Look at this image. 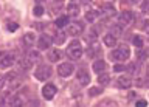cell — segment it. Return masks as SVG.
Masks as SVG:
<instances>
[{
	"mask_svg": "<svg viewBox=\"0 0 149 107\" xmlns=\"http://www.w3.org/2000/svg\"><path fill=\"white\" fill-rule=\"evenodd\" d=\"M68 25V16H61L56 19V26L58 28H64Z\"/></svg>",
	"mask_w": 149,
	"mask_h": 107,
	"instance_id": "7402d4cb",
	"label": "cell"
},
{
	"mask_svg": "<svg viewBox=\"0 0 149 107\" xmlns=\"http://www.w3.org/2000/svg\"><path fill=\"white\" fill-rule=\"evenodd\" d=\"M134 44L137 45L138 48H141V47H143V39H141L140 36H135V37H134Z\"/></svg>",
	"mask_w": 149,
	"mask_h": 107,
	"instance_id": "4316f807",
	"label": "cell"
},
{
	"mask_svg": "<svg viewBox=\"0 0 149 107\" xmlns=\"http://www.w3.org/2000/svg\"><path fill=\"white\" fill-rule=\"evenodd\" d=\"M51 67L50 65H39L37 67V70H36V73H34V76H36V79H39V81H47L50 76H51Z\"/></svg>",
	"mask_w": 149,
	"mask_h": 107,
	"instance_id": "277c9868",
	"label": "cell"
},
{
	"mask_svg": "<svg viewBox=\"0 0 149 107\" xmlns=\"http://www.w3.org/2000/svg\"><path fill=\"white\" fill-rule=\"evenodd\" d=\"M102 42H104L106 47H115L116 45V37L113 34H104L102 37Z\"/></svg>",
	"mask_w": 149,
	"mask_h": 107,
	"instance_id": "5bb4252c",
	"label": "cell"
},
{
	"mask_svg": "<svg viewBox=\"0 0 149 107\" xmlns=\"http://www.w3.org/2000/svg\"><path fill=\"white\" fill-rule=\"evenodd\" d=\"M56 92H58V88H56L54 84H45L44 88H42V96H44L45 99H53Z\"/></svg>",
	"mask_w": 149,
	"mask_h": 107,
	"instance_id": "8992f818",
	"label": "cell"
},
{
	"mask_svg": "<svg viewBox=\"0 0 149 107\" xmlns=\"http://www.w3.org/2000/svg\"><path fill=\"white\" fill-rule=\"evenodd\" d=\"M33 14H34V16H42V14H44V8L40 6V5H36L34 6V9H33Z\"/></svg>",
	"mask_w": 149,
	"mask_h": 107,
	"instance_id": "d4e9b609",
	"label": "cell"
},
{
	"mask_svg": "<svg viewBox=\"0 0 149 107\" xmlns=\"http://www.w3.org/2000/svg\"><path fill=\"white\" fill-rule=\"evenodd\" d=\"M82 30H84L82 23L74 22V23H72V25H68V26H67V34H72V36H79V34H82Z\"/></svg>",
	"mask_w": 149,
	"mask_h": 107,
	"instance_id": "9c48e42d",
	"label": "cell"
},
{
	"mask_svg": "<svg viewBox=\"0 0 149 107\" xmlns=\"http://www.w3.org/2000/svg\"><path fill=\"white\" fill-rule=\"evenodd\" d=\"M141 9L143 11H149V0H144L141 3Z\"/></svg>",
	"mask_w": 149,
	"mask_h": 107,
	"instance_id": "f546056e",
	"label": "cell"
},
{
	"mask_svg": "<svg viewBox=\"0 0 149 107\" xmlns=\"http://www.w3.org/2000/svg\"><path fill=\"white\" fill-rule=\"evenodd\" d=\"M113 70H115V72H121V70H124V67H123V65H115Z\"/></svg>",
	"mask_w": 149,
	"mask_h": 107,
	"instance_id": "e575fe53",
	"label": "cell"
},
{
	"mask_svg": "<svg viewBox=\"0 0 149 107\" xmlns=\"http://www.w3.org/2000/svg\"><path fill=\"white\" fill-rule=\"evenodd\" d=\"M98 16H100V13H98L96 9H88L87 14H86V20L87 22H95L98 19Z\"/></svg>",
	"mask_w": 149,
	"mask_h": 107,
	"instance_id": "d6986e66",
	"label": "cell"
},
{
	"mask_svg": "<svg viewBox=\"0 0 149 107\" xmlns=\"http://www.w3.org/2000/svg\"><path fill=\"white\" fill-rule=\"evenodd\" d=\"M132 2H138V0H132Z\"/></svg>",
	"mask_w": 149,
	"mask_h": 107,
	"instance_id": "74e56055",
	"label": "cell"
},
{
	"mask_svg": "<svg viewBox=\"0 0 149 107\" xmlns=\"http://www.w3.org/2000/svg\"><path fill=\"white\" fill-rule=\"evenodd\" d=\"M79 14V6L76 3H70L67 6V16H72V17H76Z\"/></svg>",
	"mask_w": 149,
	"mask_h": 107,
	"instance_id": "2e32d148",
	"label": "cell"
},
{
	"mask_svg": "<svg viewBox=\"0 0 149 107\" xmlns=\"http://www.w3.org/2000/svg\"><path fill=\"white\" fill-rule=\"evenodd\" d=\"M106 67H107L106 62L100 59V60H96V62L93 64V72H96V73H102V72L106 70Z\"/></svg>",
	"mask_w": 149,
	"mask_h": 107,
	"instance_id": "ac0fdd59",
	"label": "cell"
},
{
	"mask_svg": "<svg viewBox=\"0 0 149 107\" xmlns=\"http://www.w3.org/2000/svg\"><path fill=\"white\" fill-rule=\"evenodd\" d=\"M9 104H11V106H22L23 102L19 99V96H13V99L9 101Z\"/></svg>",
	"mask_w": 149,
	"mask_h": 107,
	"instance_id": "484cf974",
	"label": "cell"
},
{
	"mask_svg": "<svg viewBox=\"0 0 149 107\" xmlns=\"http://www.w3.org/2000/svg\"><path fill=\"white\" fill-rule=\"evenodd\" d=\"M61 58H62V51H61V50L53 48V50L48 51V59L51 60V62H58Z\"/></svg>",
	"mask_w": 149,
	"mask_h": 107,
	"instance_id": "4fadbf2b",
	"label": "cell"
},
{
	"mask_svg": "<svg viewBox=\"0 0 149 107\" xmlns=\"http://www.w3.org/2000/svg\"><path fill=\"white\" fill-rule=\"evenodd\" d=\"M67 56H68L70 59H73V60L81 59V56H82V47H81V42H79V40H73L72 44L67 47Z\"/></svg>",
	"mask_w": 149,
	"mask_h": 107,
	"instance_id": "6da1fadb",
	"label": "cell"
},
{
	"mask_svg": "<svg viewBox=\"0 0 149 107\" xmlns=\"http://www.w3.org/2000/svg\"><path fill=\"white\" fill-rule=\"evenodd\" d=\"M144 31H146V34H149V20H146V22H144Z\"/></svg>",
	"mask_w": 149,
	"mask_h": 107,
	"instance_id": "836d02e7",
	"label": "cell"
},
{
	"mask_svg": "<svg viewBox=\"0 0 149 107\" xmlns=\"http://www.w3.org/2000/svg\"><path fill=\"white\" fill-rule=\"evenodd\" d=\"M132 20H134V14L130 11H123L118 16V22L121 25H129V23H132Z\"/></svg>",
	"mask_w": 149,
	"mask_h": 107,
	"instance_id": "8fae6325",
	"label": "cell"
},
{
	"mask_svg": "<svg viewBox=\"0 0 149 107\" xmlns=\"http://www.w3.org/2000/svg\"><path fill=\"white\" fill-rule=\"evenodd\" d=\"M58 72L62 78H68V76H72V73L74 72V67H73V64H70V62H64V64L59 65Z\"/></svg>",
	"mask_w": 149,
	"mask_h": 107,
	"instance_id": "5b68a950",
	"label": "cell"
},
{
	"mask_svg": "<svg viewBox=\"0 0 149 107\" xmlns=\"http://www.w3.org/2000/svg\"><path fill=\"white\" fill-rule=\"evenodd\" d=\"M6 87V76H3V74H0V90L2 88Z\"/></svg>",
	"mask_w": 149,
	"mask_h": 107,
	"instance_id": "83f0119b",
	"label": "cell"
},
{
	"mask_svg": "<svg viewBox=\"0 0 149 107\" xmlns=\"http://www.w3.org/2000/svg\"><path fill=\"white\" fill-rule=\"evenodd\" d=\"M112 34H113L115 37H118V36L123 34V25L120 23V25H113V26H112Z\"/></svg>",
	"mask_w": 149,
	"mask_h": 107,
	"instance_id": "cb8c5ba5",
	"label": "cell"
},
{
	"mask_svg": "<svg viewBox=\"0 0 149 107\" xmlns=\"http://www.w3.org/2000/svg\"><path fill=\"white\" fill-rule=\"evenodd\" d=\"M37 47H39V50H48L51 47V37L47 36V34H42L39 36V39H37Z\"/></svg>",
	"mask_w": 149,
	"mask_h": 107,
	"instance_id": "ba28073f",
	"label": "cell"
},
{
	"mask_svg": "<svg viewBox=\"0 0 149 107\" xmlns=\"http://www.w3.org/2000/svg\"><path fill=\"white\" fill-rule=\"evenodd\" d=\"M144 107V106H148V101H144V99H138L137 101V107Z\"/></svg>",
	"mask_w": 149,
	"mask_h": 107,
	"instance_id": "1f68e13d",
	"label": "cell"
},
{
	"mask_svg": "<svg viewBox=\"0 0 149 107\" xmlns=\"http://www.w3.org/2000/svg\"><path fill=\"white\" fill-rule=\"evenodd\" d=\"M116 82H118V85H120L121 88H129L130 84H132V82H130V78H129V76H120Z\"/></svg>",
	"mask_w": 149,
	"mask_h": 107,
	"instance_id": "e0dca14e",
	"label": "cell"
},
{
	"mask_svg": "<svg viewBox=\"0 0 149 107\" xmlns=\"http://www.w3.org/2000/svg\"><path fill=\"white\" fill-rule=\"evenodd\" d=\"M129 56H130V50H129V47H126V45L118 47L116 50H113L110 53V58L115 59V60H126V59H129Z\"/></svg>",
	"mask_w": 149,
	"mask_h": 107,
	"instance_id": "7a4b0ae2",
	"label": "cell"
},
{
	"mask_svg": "<svg viewBox=\"0 0 149 107\" xmlns=\"http://www.w3.org/2000/svg\"><path fill=\"white\" fill-rule=\"evenodd\" d=\"M137 56H138V58H140V59L143 60L144 58H146V53H144V51H141V50H140V51H137Z\"/></svg>",
	"mask_w": 149,
	"mask_h": 107,
	"instance_id": "d6a6232c",
	"label": "cell"
},
{
	"mask_svg": "<svg viewBox=\"0 0 149 107\" xmlns=\"http://www.w3.org/2000/svg\"><path fill=\"white\" fill-rule=\"evenodd\" d=\"M98 93H101V87L100 88H90L88 90V95H98Z\"/></svg>",
	"mask_w": 149,
	"mask_h": 107,
	"instance_id": "4dcf8cb0",
	"label": "cell"
},
{
	"mask_svg": "<svg viewBox=\"0 0 149 107\" xmlns=\"http://www.w3.org/2000/svg\"><path fill=\"white\" fill-rule=\"evenodd\" d=\"M56 2H62V0H56Z\"/></svg>",
	"mask_w": 149,
	"mask_h": 107,
	"instance_id": "8d00e7d4",
	"label": "cell"
},
{
	"mask_svg": "<svg viewBox=\"0 0 149 107\" xmlns=\"http://www.w3.org/2000/svg\"><path fill=\"white\" fill-rule=\"evenodd\" d=\"M6 85L11 88V90H14V88H17L19 85H20V78H19L17 73H9L6 76Z\"/></svg>",
	"mask_w": 149,
	"mask_h": 107,
	"instance_id": "52a82bcc",
	"label": "cell"
},
{
	"mask_svg": "<svg viewBox=\"0 0 149 107\" xmlns=\"http://www.w3.org/2000/svg\"><path fill=\"white\" fill-rule=\"evenodd\" d=\"M76 79L81 85H88V84H90V74H88V72H86V70H79L76 73Z\"/></svg>",
	"mask_w": 149,
	"mask_h": 107,
	"instance_id": "30bf717a",
	"label": "cell"
},
{
	"mask_svg": "<svg viewBox=\"0 0 149 107\" xmlns=\"http://www.w3.org/2000/svg\"><path fill=\"white\" fill-rule=\"evenodd\" d=\"M26 58L30 59L31 62H39V60H40V54H39V51H36V50H31V51H28Z\"/></svg>",
	"mask_w": 149,
	"mask_h": 107,
	"instance_id": "44dd1931",
	"label": "cell"
},
{
	"mask_svg": "<svg viewBox=\"0 0 149 107\" xmlns=\"http://www.w3.org/2000/svg\"><path fill=\"white\" fill-rule=\"evenodd\" d=\"M100 14H102V17H104V19H109V17H112L115 14V8L112 6V5H106L104 9H102Z\"/></svg>",
	"mask_w": 149,
	"mask_h": 107,
	"instance_id": "9a60e30c",
	"label": "cell"
},
{
	"mask_svg": "<svg viewBox=\"0 0 149 107\" xmlns=\"http://www.w3.org/2000/svg\"><path fill=\"white\" fill-rule=\"evenodd\" d=\"M16 60L13 51H0V68H8L11 67Z\"/></svg>",
	"mask_w": 149,
	"mask_h": 107,
	"instance_id": "3957f363",
	"label": "cell"
},
{
	"mask_svg": "<svg viewBox=\"0 0 149 107\" xmlns=\"http://www.w3.org/2000/svg\"><path fill=\"white\" fill-rule=\"evenodd\" d=\"M148 76H149V65H148Z\"/></svg>",
	"mask_w": 149,
	"mask_h": 107,
	"instance_id": "d590c367",
	"label": "cell"
},
{
	"mask_svg": "<svg viewBox=\"0 0 149 107\" xmlns=\"http://www.w3.org/2000/svg\"><path fill=\"white\" fill-rule=\"evenodd\" d=\"M37 42V37L34 33H26L25 36H23V44L28 45V47H31V45H34Z\"/></svg>",
	"mask_w": 149,
	"mask_h": 107,
	"instance_id": "7c38bea8",
	"label": "cell"
},
{
	"mask_svg": "<svg viewBox=\"0 0 149 107\" xmlns=\"http://www.w3.org/2000/svg\"><path fill=\"white\" fill-rule=\"evenodd\" d=\"M98 82H100L101 85H107V84L110 82V76L107 73H100V76H98Z\"/></svg>",
	"mask_w": 149,
	"mask_h": 107,
	"instance_id": "603a6c76",
	"label": "cell"
},
{
	"mask_svg": "<svg viewBox=\"0 0 149 107\" xmlns=\"http://www.w3.org/2000/svg\"><path fill=\"white\" fill-rule=\"evenodd\" d=\"M17 28H19L17 23H13V22H11V23H8V30H9V31H16Z\"/></svg>",
	"mask_w": 149,
	"mask_h": 107,
	"instance_id": "f1b7e54d",
	"label": "cell"
},
{
	"mask_svg": "<svg viewBox=\"0 0 149 107\" xmlns=\"http://www.w3.org/2000/svg\"><path fill=\"white\" fill-rule=\"evenodd\" d=\"M31 60L30 59H19V67H20V70H22V72H26V70H30L31 68Z\"/></svg>",
	"mask_w": 149,
	"mask_h": 107,
	"instance_id": "ffe728a7",
	"label": "cell"
}]
</instances>
